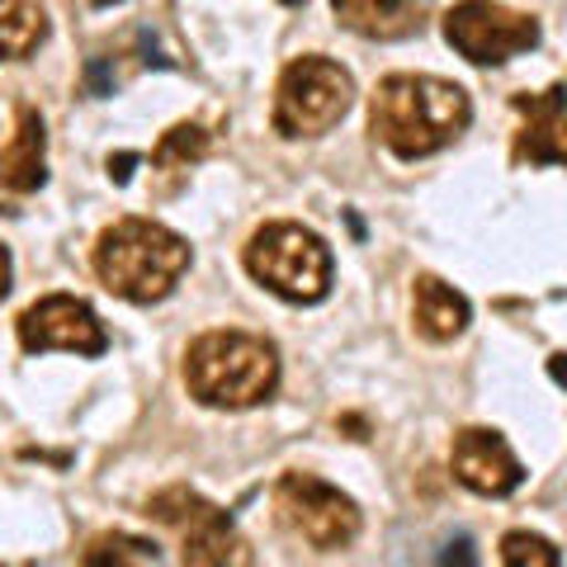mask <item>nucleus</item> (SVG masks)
I'll return each mask as SVG.
<instances>
[{
	"mask_svg": "<svg viewBox=\"0 0 567 567\" xmlns=\"http://www.w3.org/2000/svg\"><path fill=\"white\" fill-rule=\"evenodd\" d=\"M473 123V100L464 85L440 76H383L374 100H369V133L402 162L445 152L450 142Z\"/></svg>",
	"mask_w": 567,
	"mask_h": 567,
	"instance_id": "f257e3e1",
	"label": "nucleus"
},
{
	"mask_svg": "<svg viewBox=\"0 0 567 567\" xmlns=\"http://www.w3.org/2000/svg\"><path fill=\"white\" fill-rule=\"evenodd\" d=\"M189 241L152 218H118L95 241V275L123 303H162L189 270Z\"/></svg>",
	"mask_w": 567,
	"mask_h": 567,
	"instance_id": "f03ea898",
	"label": "nucleus"
},
{
	"mask_svg": "<svg viewBox=\"0 0 567 567\" xmlns=\"http://www.w3.org/2000/svg\"><path fill=\"white\" fill-rule=\"evenodd\" d=\"M185 388L218 412L260 406L279 388V350L251 331H204L185 350Z\"/></svg>",
	"mask_w": 567,
	"mask_h": 567,
	"instance_id": "7ed1b4c3",
	"label": "nucleus"
},
{
	"mask_svg": "<svg viewBox=\"0 0 567 567\" xmlns=\"http://www.w3.org/2000/svg\"><path fill=\"white\" fill-rule=\"evenodd\" d=\"M246 275L284 303H322L331 293V251L303 223H265L246 241Z\"/></svg>",
	"mask_w": 567,
	"mask_h": 567,
	"instance_id": "20e7f679",
	"label": "nucleus"
},
{
	"mask_svg": "<svg viewBox=\"0 0 567 567\" xmlns=\"http://www.w3.org/2000/svg\"><path fill=\"white\" fill-rule=\"evenodd\" d=\"M354 104V76L331 58H298L279 71L270 123L279 137H322L350 114Z\"/></svg>",
	"mask_w": 567,
	"mask_h": 567,
	"instance_id": "39448f33",
	"label": "nucleus"
},
{
	"mask_svg": "<svg viewBox=\"0 0 567 567\" xmlns=\"http://www.w3.org/2000/svg\"><path fill=\"white\" fill-rule=\"evenodd\" d=\"M147 516L166 525L181 539V563L185 567H223V563H251V548L237 535L233 516L213 506L208 496L194 487H166L147 502Z\"/></svg>",
	"mask_w": 567,
	"mask_h": 567,
	"instance_id": "423d86ee",
	"label": "nucleus"
},
{
	"mask_svg": "<svg viewBox=\"0 0 567 567\" xmlns=\"http://www.w3.org/2000/svg\"><path fill=\"white\" fill-rule=\"evenodd\" d=\"M275 511L279 525L317 554H336L360 535V506L341 487H331L312 473H284L275 487Z\"/></svg>",
	"mask_w": 567,
	"mask_h": 567,
	"instance_id": "0eeeda50",
	"label": "nucleus"
},
{
	"mask_svg": "<svg viewBox=\"0 0 567 567\" xmlns=\"http://www.w3.org/2000/svg\"><path fill=\"white\" fill-rule=\"evenodd\" d=\"M445 43L473 66H502L539 48V20L496 6V0H458L445 14Z\"/></svg>",
	"mask_w": 567,
	"mask_h": 567,
	"instance_id": "6e6552de",
	"label": "nucleus"
},
{
	"mask_svg": "<svg viewBox=\"0 0 567 567\" xmlns=\"http://www.w3.org/2000/svg\"><path fill=\"white\" fill-rule=\"evenodd\" d=\"M20 346L29 354L43 350H71V354H104L110 350V331L95 317V308L76 293H48L33 308L20 312Z\"/></svg>",
	"mask_w": 567,
	"mask_h": 567,
	"instance_id": "1a4fd4ad",
	"label": "nucleus"
},
{
	"mask_svg": "<svg viewBox=\"0 0 567 567\" xmlns=\"http://www.w3.org/2000/svg\"><path fill=\"white\" fill-rule=\"evenodd\" d=\"M450 468H454L458 483L477 496H511L525 483L520 458L511 454L502 431H487V425H468V431L454 435Z\"/></svg>",
	"mask_w": 567,
	"mask_h": 567,
	"instance_id": "9d476101",
	"label": "nucleus"
},
{
	"mask_svg": "<svg viewBox=\"0 0 567 567\" xmlns=\"http://www.w3.org/2000/svg\"><path fill=\"white\" fill-rule=\"evenodd\" d=\"M511 110L525 118L516 133V166H567V85H548L544 95H511Z\"/></svg>",
	"mask_w": 567,
	"mask_h": 567,
	"instance_id": "9b49d317",
	"label": "nucleus"
},
{
	"mask_svg": "<svg viewBox=\"0 0 567 567\" xmlns=\"http://www.w3.org/2000/svg\"><path fill=\"white\" fill-rule=\"evenodd\" d=\"M435 0H331V10L341 14V24L360 39L374 43H402L425 29Z\"/></svg>",
	"mask_w": 567,
	"mask_h": 567,
	"instance_id": "f8f14e48",
	"label": "nucleus"
},
{
	"mask_svg": "<svg viewBox=\"0 0 567 567\" xmlns=\"http://www.w3.org/2000/svg\"><path fill=\"white\" fill-rule=\"evenodd\" d=\"M0 185L10 194H33L48 185V133L39 110H20V128L0 147Z\"/></svg>",
	"mask_w": 567,
	"mask_h": 567,
	"instance_id": "ddd939ff",
	"label": "nucleus"
},
{
	"mask_svg": "<svg viewBox=\"0 0 567 567\" xmlns=\"http://www.w3.org/2000/svg\"><path fill=\"white\" fill-rule=\"evenodd\" d=\"M412 317H416V331L425 341L445 346L454 336H464V327H468V298L458 289H450L445 279L421 275L416 289H412Z\"/></svg>",
	"mask_w": 567,
	"mask_h": 567,
	"instance_id": "4468645a",
	"label": "nucleus"
},
{
	"mask_svg": "<svg viewBox=\"0 0 567 567\" xmlns=\"http://www.w3.org/2000/svg\"><path fill=\"white\" fill-rule=\"evenodd\" d=\"M48 39V10L39 0H0V58L24 62Z\"/></svg>",
	"mask_w": 567,
	"mask_h": 567,
	"instance_id": "2eb2a0df",
	"label": "nucleus"
},
{
	"mask_svg": "<svg viewBox=\"0 0 567 567\" xmlns=\"http://www.w3.org/2000/svg\"><path fill=\"white\" fill-rule=\"evenodd\" d=\"M208 156V133L199 128V123H175L171 133H162V142H156L152 152V166L162 171H175V166H194Z\"/></svg>",
	"mask_w": 567,
	"mask_h": 567,
	"instance_id": "dca6fc26",
	"label": "nucleus"
},
{
	"mask_svg": "<svg viewBox=\"0 0 567 567\" xmlns=\"http://www.w3.org/2000/svg\"><path fill=\"white\" fill-rule=\"evenodd\" d=\"M162 548L147 544V539H133V535H100L91 539V548L81 554L85 567H110V563H156Z\"/></svg>",
	"mask_w": 567,
	"mask_h": 567,
	"instance_id": "f3484780",
	"label": "nucleus"
},
{
	"mask_svg": "<svg viewBox=\"0 0 567 567\" xmlns=\"http://www.w3.org/2000/svg\"><path fill=\"white\" fill-rule=\"evenodd\" d=\"M502 563L506 567H558V548L544 535H529V529H511L502 539Z\"/></svg>",
	"mask_w": 567,
	"mask_h": 567,
	"instance_id": "a211bd4d",
	"label": "nucleus"
},
{
	"mask_svg": "<svg viewBox=\"0 0 567 567\" xmlns=\"http://www.w3.org/2000/svg\"><path fill=\"white\" fill-rule=\"evenodd\" d=\"M85 85H91V95L95 100H110L114 95V71H110V62H104V58H91V62H85Z\"/></svg>",
	"mask_w": 567,
	"mask_h": 567,
	"instance_id": "6ab92c4d",
	"label": "nucleus"
},
{
	"mask_svg": "<svg viewBox=\"0 0 567 567\" xmlns=\"http://www.w3.org/2000/svg\"><path fill=\"white\" fill-rule=\"evenodd\" d=\"M137 162H142L137 152H118V156H110V181H114V185H128Z\"/></svg>",
	"mask_w": 567,
	"mask_h": 567,
	"instance_id": "aec40b11",
	"label": "nucleus"
},
{
	"mask_svg": "<svg viewBox=\"0 0 567 567\" xmlns=\"http://www.w3.org/2000/svg\"><path fill=\"white\" fill-rule=\"evenodd\" d=\"M137 43H142V62H147V66H175L171 58H162V48H156V39H152L147 29L137 33Z\"/></svg>",
	"mask_w": 567,
	"mask_h": 567,
	"instance_id": "412c9836",
	"label": "nucleus"
},
{
	"mask_svg": "<svg viewBox=\"0 0 567 567\" xmlns=\"http://www.w3.org/2000/svg\"><path fill=\"white\" fill-rule=\"evenodd\" d=\"M548 379H554L558 388H567V354H563V350L548 354Z\"/></svg>",
	"mask_w": 567,
	"mask_h": 567,
	"instance_id": "4be33fe9",
	"label": "nucleus"
},
{
	"mask_svg": "<svg viewBox=\"0 0 567 567\" xmlns=\"http://www.w3.org/2000/svg\"><path fill=\"white\" fill-rule=\"evenodd\" d=\"M454 558H458V563H477L473 548H468V539H458V544H450L445 554H440V563H454Z\"/></svg>",
	"mask_w": 567,
	"mask_h": 567,
	"instance_id": "5701e85b",
	"label": "nucleus"
},
{
	"mask_svg": "<svg viewBox=\"0 0 567 567\" xmlns=\"http://www.w3.org/2000/svg\"><path fill=\"white\" fill-rule=\"evenodd\" d=\"M10 275H14L10 251H6V246H0V303H6V293H10Z\"/></svg>",
	"mask_w": 567,
	"mask_h": 567,
	"instance_id": "b1692460",
	"label": "nucleus"
},
{
	"mask_svg": "<svg viewBox=\"0 0 567 567\" xmlns=\"http://www.w3.org/2000/svg\"><path fill=\"white\" fill-rule=\"evenodd\" d=\"M279 6H303V0H279Z\"/></svg>",
	"mask_w": 567,
	"mask_h": 567,
	"instance_id": "393cba45",
	"label": "nucleus"
},
{
	"mask_svg": "<svg viewBox=\"0 0 567 567\" xmlns=\"http://www.w3.org/2000/svg\"><path fill=\"white\" fill-rule=\"evenodd\" d=\"M95 6H110V0H95Z\"/></svg>",
	"mask_w": 567,
	"mask_h": 567,
	"instance_id": "a878e982",
	"label": "nucleus"
}]
</instances>
